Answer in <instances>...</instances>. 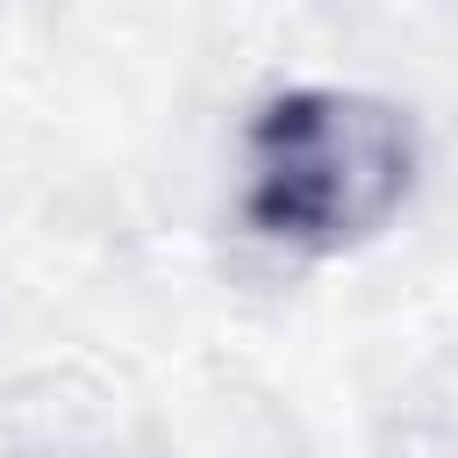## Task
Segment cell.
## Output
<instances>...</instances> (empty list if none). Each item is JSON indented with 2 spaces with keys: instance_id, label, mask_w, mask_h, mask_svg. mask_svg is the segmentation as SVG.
Here are the masks:
<instances>
[{
  "instance_id": "1",
  "label": "cell",
  "mask_w": 458,
  "mask_h": 458,
  "mask_svg": "<svg viewBox=\"0 0 458 458\" xmlns=\"http://www.w3.org/2000/svg\"><path fill=\"white\" fill-rule=\"evenodd\" d=\"M422 172L408 107L351 86H286L236 136V222L293 258H344L394 229Z\"/></svg>"
}]
</instances>
